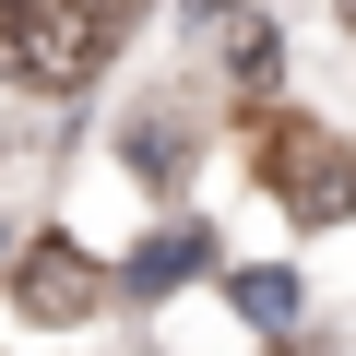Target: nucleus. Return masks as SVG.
<instances>
[{"label":"nucleus","instance_id":"obj_1","mask_svg":"<svg viewBox=\"0 0 356 356\" xmlns=\"http://www.w3.org/2000/svg\"><path fill=\"white\" fill-rule=\"evenodd\" d=\"M119 24H131V0H0V83L72 95L107 72Z\"/></svg>","mask_w":356,"mask_h":356},{"label":"nucleus","instance_id":"obj_2","mask_svg":"<svg viewBox=\"0 0 356 356\" xmlns=\"http://www.w3.org/2000/svg\"><path fill=\"white\" fill-rule=\"evenodd\" d=\"M261 178L297 226H344L356 214V143H332L321 119H273L261 131Z\"/></svg>","mask_w":356,"mask_h":356},{"label":"nucleus","instance_id":"obj_3","mask_svg":"<svg viewBox=\"0 0 356 356\" xmlns=\"http://www.w3.org/2000/svg\"><path fill=\"white\" fill-rule=\"evenodd\" d=\"M13 309H24L36 332H72V321L107 309V261H95L83 238H24V261H13Z\"/></svg>","mask_w":356,"mask_h":356},{"label":"nucleus","instance_id":"obj_4","mask_svg":"<svg viewBox=\"0 0 356 356\" xmlns=\"http://www.w3.org/2000/svg\"><path fill=\"white\" fill-rule=\"evenodd\" d=\"M191 261H202V238H191V226H166L154 250H131V297H166L178 273H191Z\"/></svg>","mask_w":356,"mask_h":356},{"label":"nucleus","instance_id":"obj_5","mask_svg":"<svg viewBox=\"0 0 356 356\" xmlns=\"http://www.w3.org/2000/svg\"><path fill=\"white\" fill-rule=\"evenodd\" d=\"M238 309H250V321H285V309H297V273H238Z\"/></svg>","mask_w":356,"mask_h":356}]
</instances>
